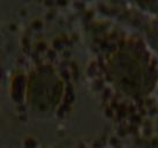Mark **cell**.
I'll list each match as a JSON object with an SVG mask.
<instances>
[{
	"label": "cell",
	"mask_w": 158,
	"mask_h": 148,
	"mask_svg": "<svg viewBox=\"0 0 158 148\" xmlns=\"http://www.w3.org/2000/svg\"><path fill=\"white\" fill-rule=\"evenodd\" d=\"M74 19L87 54L83 70L89 85L128 105L148 104L158 93V58L144 39L96 9Z\"/></svg>",
	"instance_id": "obj_1"
},
{
	"label": "cell",
	"mask_w": 158,
	"mask_h": 148,
	"mask_svg": "<svg viewBox=\"0 0 158 148\" xmlns=\"http://www.w3.org/2000/svg\"><path fill=\"white\" fill-rule=\"evenodd\" d=\"M66 18L46 14L34 19L20 36L12 81L40 111L64 103L81 70L76 57L79 31L67 26Z\"/></svg>",
	"instance_id": "obj_2"
},
{
	"label": "cell",
	"mask_w": 158,
	"mask_h": 148,
	"mask_svg": "<svg viewBox=\"0 0 158 148\" xmlns=\"http://www.w3.org/2000/svg\"><path fill=\"white\" fill-rule=\"evenodd\" d=\"M95 9L137 33L158 58V18H144L106 5H102Z\"/></svg>",
	"instance_id": "obj_3"
},
{
	"label": "cell",
	"mask_w": 158,
	"mask_h": 148,
	"mask_svg": "<svg viewBox=\"0 0 158 148\" xmlns=\"http://www.w3.org/2000/svg\"><path fill=\"white\" fill-rule=\"evenodd\" d=\"M46 14L57 16H73L88 9L97 8L107 0H32Z\"/></svg>",
	"instance_id": "obj_4"
},
{
	"label": "cell",
	"mask_w": 158,
	"mask_h": 148,
	"mask_svg": "<svg viewBox=\"0 0 158 148\" xmlns=\"http://www.w3.org/2000/svg\"><path fill=\"white\" fill-rule=\"evenodd\" d=\"M103 5L123 9L144 18H158V0H107Z\"/></svg>",
	"instance_id": "obj_5"
}]
</instances>
